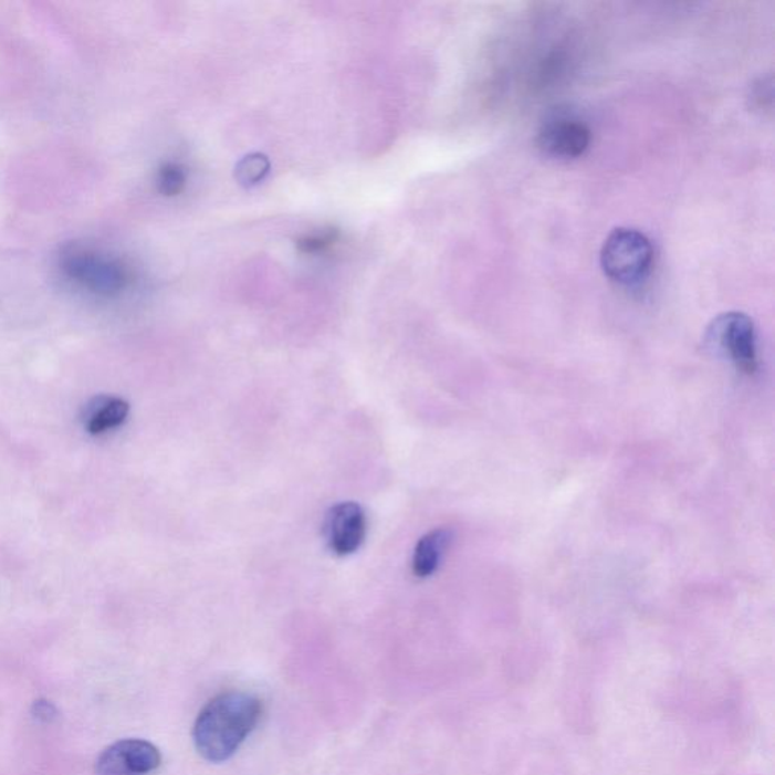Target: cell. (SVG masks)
<instances>
[{"label":"cell","instance_id":"cell-1","mask_svg":"<svg viewBox=\"0 0 775 775\" xmlns=\"http://www.w3.org/2000/svg\"><path fill=\"white\" fill-rule=\"evenodd\" d=\"M262 715L260 699L231 691L214 697L197 716L192 740L200 756L220 764L238 752Z\"/></svg>","mask_w":775,"mask_h":775},{"label":"cell","instance_id":"cell-2","mask_svg":"<svg viewBox=\"0 0 775 775\" xmlns=\"http://www.w3.org/2000/svg\"><path fill=\"white\" fill-rule=\"evenodd\" d=\"M59 270L73 289L97 299H116L134 284L133 269L122 258L90 244H65Z\"/></svg>","mask_w":775,"mask_h":775},{"label":"cell","instance_id":"cell-3","mask_svg":"<svg viewBox=\"0 0 775 775\" xmlns=\"http://www.w3.org/2000/svg\"><path fill=\"white\" fill-rule=\"evenodd\" d=\"M653 245L637 229L618 228L603 244V272L619 285L635 286L646 281L653 265Z\"/></svg>","mask_w":775,"mask_h":775},{"label":"cell","instance_id":"cell-4","mask_svg":"<svg viewBox=\"0 0 775 775\" xmlns=\"http://www.w3.org/2000/svg\"><path fill=\"white\" fill-rule=\"evenodd\" d=\"M709 346L724 352L745 375L757 370L756 327L748 315L727 313L713 320L706 335Z\"/></svg>","mask_w":775,"mask_h":775},{"label":"cell","instance_id":"cell-5","mask_svg":"<svg viewBox=\"0 0 775 775\" xmlns=\"http://www.w3.org/2000/svg\"><path fill=\"white\" fill-rule=\"evenodd\" d=\"M324 538L336 556L354 555L367 536V514L359 503H336L324 519Z\"/></svg>","mask_w":775,"mask_h":775},{"label":"cell","instance_id":"cell-6","mask_svg":"<svg viewBox=\"0 0 775 775\" xmlns=\"http://www.w3.org/2000/svg\"><path fill=\"white\" fill-rule=\"evenodd\" d=\"M161 765V753L143 740H123L109 745L96 762L97 775H146Z\"/></svg>","mask_w":775,"mask_h":775},{"label":"cell","instance_id":"cell-7","mask_svg":"<svg viewBox=\"0 0 775 775\" xmlns=\"http://www.w3.org/2000/svg\"><path fill=\"white\" fill-rule=\"evenodd\" d=\"M590 130L573 118H555L545 123L538 134V145L555 158H577L588 149Z\"/></svg>","mask_w":775,"mask_h":775},{"label":"cell","instance_id":"cell-8","mask_svg":"<svg viewBox=\"0 0 775 775\" xmlns=\"http://www.w3.org/2000/svg\"><path fill=\"white\" fill-rule=\"evenodd\" d=\"M130 406L128 401L117 396L94 397L85 405L82 412V426L90 434H104L116 430L128 420Z\"/></svg>","mask_w":775,"mask_h":775},{"label":"cell","instance_id":"cell-9","mask_svg":"<svg viewBox=\"0 0 775 775\" xmlns=\"http://www.w3.org/2000/svg\"><path fill=\"white\" fill-rule=\"evenodd\" d=\"M452 531L440 527L418 540L412 556V572L420 579L432 576L440 567L447 547L452 543Z\"/></svg>","mask_w":775,"mask_h":775},{"label":"cell","instance_id":"cell-10","mask_svg":"<svg viewBox=\"0 0 775 775\" xmlns=\"http://www.w3.org/2000/svg\"><path fill=\"white\" fill-rule=\"evenodd\" d=\"M187 174L179 164L167 163L159 168L157 188L163 196L175 197L186 190Z\"/></svg>","mask_w":775,"mask_h":775},{"label":"cell","instance_id":"cell-11","mask_svg":"<svg viewBox=\"0 0 775 775\" xmlns=\"http://www.w3.org/2000/svg\"><path fill=\"white\" fill-rule=\"evenodd\" d=\"M339 240L338 229H326L323 232L311 233V235H305L299 238L295 241V248L299 252L305 253V255H315V253L327 252V250L334 248Z\"/></svg>","mask_w":775,"mask_h":775},{"label":"cell","instance_id":"cell-12","mask_svg":"<svg viewBox=\"0 0 775 775\" xmlns=\"http://www.w3.org/2000/svg\"><path fill=\"white\" fill-rule=\"evenodd\" d=\"M269 161L262 155H250V157L244 158L240 166L237 168V176L241 182L244 184H256L260 182L262 178L269 171Z\"/></svg>","mask_w":775,"mask_h":775},{"label":"cell","instance_id":"cell-13","mask_svg":"<svg viewBox=\"0 0 775 775\" xmlns=\"http://www.w3.org/2000/svg\"><path fill=\"white\" fill-rule=\"evenodd\" d=\"M31 713L41 723H53L59 718V709L49 700H36L32 704Z\"/></svg>","mask_w":775,"mask_h":775}]
</instances>
